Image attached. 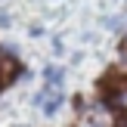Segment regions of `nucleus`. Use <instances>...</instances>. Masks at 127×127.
<instances>
[{"instance_id":"obj_1","label":"nucleus","mask_w":127,"mask_h":127,"mask_svg":"<svg viewBox=\"0 0 127 127\" xmlns=\"http://www.w3.org/2000/svg\"><path fill=\"white\" fill-rule=\"evenodd\" d=\"M43 78H47V90H53V87H62V68H56V65H50L47 71H43Z\"/></svg>"},{"instance_id":"obj_2","label":"nucleus","mask_w":127,"mask_h":127,"mask_svg":"<svg viewBox=\"0 0 127 127\" xmlns=\"http://www.w3.org/2000/svg\"><path fill=\"white\" fill-rule=\"evenodd\" d=\"M0 25H9V16H6L3 9H0Z\"/></svg>"}]
</instances>
